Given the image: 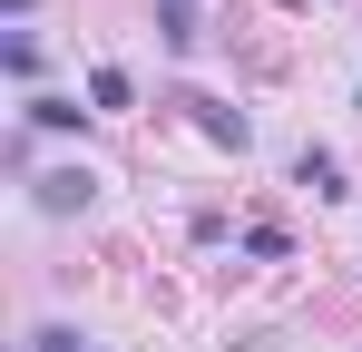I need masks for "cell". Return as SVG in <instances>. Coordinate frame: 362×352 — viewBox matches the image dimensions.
I'll list each match as a JSON object with an SVG mask.
<instances>
[{"label":"cell","instance_id":"obj_1","mask_svg":"<svg viewBox=\"0 0 362 352\" xmlns=\"http://www.w3.org/2000/svg\"><path fill=\"white\" fill-rule=\"evenodd\" d=\"M88 186H98L88 167H49V176H40V216H78V206H88Z\"/></svg>","mask_w":362,"mask_h":352},{"label":"cell","instance_id":"obj_2","mask_svg":"<svg viewBox=\"0 0 362 352\" xmlns=\"http://www.w3.org/2000/svg\"><path fill=\"white\" fill-rule=\"evenodd\" d=\"M186 108H196V127H206L216 147H245V117L235 108H216V98H186Z\"/></svg>","mask_w":362,"mask_h":352},{"label":"cell","instance_id":"obj_3","mask_svg":"<svg viewBox=\"0 0 362 352\" xmlns=\"http://www.w3.org/2000/svg\"><path fill=\"white\" fill-rule=\"evenodd\" d=\"M294 176H303V186H313V196H343V167H333L323 147H303V167H294Z\"/></svg>","mask_w":362,"mask_h":352},{"label":"cell","instance_id":"obj_4","mask_svg":"<svg viewBox=\"0 0 362 352\" xmlns=\"http://www.w3.org/2000/svg\"><path fill=\"white\" fill-rule=\"evenodd\" d=\"M88 98L98 108H127V69H88Z\"/></svg>","mask_w":362,"mask_h":352},{"label":"cell","instance_id":"obj_5","mask_svg":"<svg viewBox=\"0 0 362 352\" xmlns=\"http://www.w3.org/2000/svg\"><path fill=\"white\" fill-rule=\"evenodd\" d=\"M30 127H78V98H30Z\"/></svg>","mask_w":362,"mask_h":352}]
</instances>
